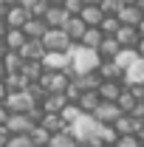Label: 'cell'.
<instances>
[{"mask_svg": "<svg viewBox=\"0 0 144 147\" xmlns=\"http://www.w3.org/2000/svg\"><path fill=\"white\" fill-rule=\"evenodd\" d=\"M99 65H102L99 51L85 48V45H73V48H71V76L93 74V71H99Z\"/></svg>", "mask_w": 144, "mask_h": 147, "instance_id": "1", "label": "cell"}, {"mask_svg": "<svg viewBox=\"0 0 144 147\" xmlns=\"http://www.w3.org/2000/svg\"><path fill=\"white\" fill-rule=\"evenodd\" d=\"M37 85L45 91V96H48V93H65V91H68V85H71V74L45 71V74H42V79H40Z\"/></svg>", "mask_w": 144, "mask_h": 147, "instance_id": "2", "label": "cell"}, {"mask_svg": "<svg viewBox=\"0 0 144 147\" xmlns=\"http://www.w3.org/2000/svg\"><path fill=\"white\" fill-rule=\"evenodd\" d=\"M6 110L9 113H28L31 108H37V102L31 99V93H28V88L26 91H11L9 96H6Z\"/></svg>", "mask_w": 144, "mask_h": 147, "instance_id": "3", "label": "cell"}, {"mask_svg": "<svg viewBox=\"0 0 144 147\" xmlns=\"http://www.w3.org/2000/svg\"><path fill=\"white\" fill-rule=\"evenodd\" d=\"M42 45H45V51H71L73 42L71 37L65 34V28H48L45 37H42Z\"/></svg>", "mask_w": 144, "mask_h": 147, "instance_id": "4", "label": "cell"}, {"mask_svg": "<svg viewBox=\"0 0 144 147\" xmlns=\"http://www.w3.org/2000/svg\"><path fill=\"white\" fill-rule=\"evenodd\" d=\"M37 125L31 122L28 113H9V122H6V130L9 136H28Z\"/></svg>", "mask_w": 144, "mask_h": 147, "instance_id": "5", "label": "cell"}, {"mask_svg": "<svg viewBox=\"0 0 144 147\" xmlns=\"http://www.w3.org/2000/svg\"><path fill=\"white\" fill-rule=\"evenodd\" d=\"M45 71H59V74H71V51H48L42 57Z\"/></svg>", "mask_w": 144, "mask_h": 147, "instance_id": "6", "label": "cell"}, {"mask_svg": "<svg viewBox=\"0 0 144 147\" xmlns=\"http://www.w3.org/2000/svg\"><path fill=\"white\" fill-rule=\"evenodd\" d=\"M122 116H124V113L119 110L116 102H102V105L96 108V113H93V119H96L99 125H116Z\"/></svg>", "mask_w": 144, "mask_h": 147, "instance_id": "7", "label": "cell"}, {"mask_svg": "<svg viewBox=\"0 0 144 147\" xmlns=\"http://www.w3.org/2000/svg\"><path fill=\"white\" fill-rule=\"evenodd\" d=\"M45 54H48V51H45L42 40H26V45L20 48V57H23L26 62H42Z\"/></svg>", "mask_w": 144, "mask_h": 147, "instance_id": "8", "label": "cell"}, {"mask_svg": "<svg viewBox=\"0 0 144 147\" xmlns=\"http://www.w3.org/2000/svg\"><path fill=\"white\" fill-rule=\"evenodd\" d=\"M40 127H45L51 136H59V133H68V122L62 119V113H45L42 116V122H40Z\"/></svg>", "mask_w": 144, "mask_h": 147, "instance_id": "9", "label": "cell"}, {"mask_svg": "<svg viewBox=\"0 0 144 147\" xmlns=\"http://www.w3.org/2000/svg\"><path fill=\"white\" fill-rule=\"evenodd\" d=\"M71 82H73L82 93H93V91H99L102 76H99V71H93V74H82V76H71Z\"/></svg>", "mask_w": 144, "mask_h": 147, "instance_id": "10", "label": "cell"}, {"mask_svg": "<svg viewBox=\"0 0 144 147\" xmlns=\"http://www.w3.org/2000/svg\"><path fill=\"white\" fill-rule=\"evenodd\" d=\"M99 76H102V82H122V85H124V71H122L113 59H102Z\"/></svg>", "mask_w": 144, "mask_h": 147, "instance_id": "11", "label": "cell"}, {"mask_svg": "<svg viewBox=\"0 0 144 147\" xmlns=\"http://www.w3.org/2000/svg\"><path fill=\"white\" fill-rule=\"evenodd\" d=\"M42 20H45L48 28H65V23L71 20V14H68L62 6H51V9L45 11V17H42Z\"/></svg>", "mask_w": 144, "mask_h": 147, "instance_id": "12", "label": "cell"}, {"mask_svg": "<svg viewBox=\"0 0 144 147\" xmlns=\"http://www.w3.org/2000/svg\"><path fill=\"white\" fill-rule=\"evenodd\" d=\"M144 88V59H139L136 65H130L124 71V88Z\"/></svg>", "mask_w": 144, "mask_h": 147, "instance_id": "13", "label": "cell"}, {"mask_svg": "<svg viewBox=\"0 0 144 147\" xmlns=\"http://www.w3.org/2000/svg\"><path fill=\"white\" fill-rule=\"evenodd\" d=\"M40 108L45 110V113H62V110L68 108V99H65V93H48L40 102Z\"/></svg>", "mask_w": 144, "mask_h": 147, "instance_id": "14", "label": "cell"}, {"mask_svg": "<svg viewBox=\"0 0 144 147\" xmlns=\"http://www.w3.org/2000/svg\"><path fill=\"white\" fill-rule=\"evenodd\" d=\"M28 9H23V6H14V9H9V14H6V26L9 28H20L23 31V26L28 23Z\"/></svg>", "mask_w": 144, "mask_h": 147, "instance_id": "15", "label": "cell"}, {"mask_svg": "<svg viewBox=\"0 0 144 147\" xmlns=\"http://www.w3.org/2000/svg\"><path fill=\"white\" fill-rule=\"evenodd\" d=\"M122 91H124V85H122V82H102L96 93H99V99H102V102H119Z\"/></svg>", "mask_w": 144, "mask_h": 147, "instance_id": "16", "label": "cell"}, {"mask_svg": "<svg viewBox=\"0 0 144 147\" xmlns=\"http://www.w3.org/2000/svg\"><path fill=\"white\" fill-rule=\"evenodd\" d=\"M85 31H88V26L82 23V17H71L68 23H65V34L71 37V42H73V45H79V42H82Z\"/></svg>", "mask_w": 144, "mask_h": 147, "instance_id": "17", "label": "cell"}, {"mask_svg": "<svg viewBox=\"0 0 144 147\" xmlns=\"http://www.w3.org/2000/svg\"><path fill=\"white\" fill-rule=\"evenodd\" d=\"M116 40H119L122 48H136V42L141 40V34H139V28H133V26H122L119 34H116Z\"/></svg>", "mask_w": 144, "mask_h": 147, "instance_id": "18", "label": "cell"}, {"mask_svg": "<svg viewBox=\"0 0 144 147\" xmlns=\"http://www.w3.org/2000/svg\"><path fill=\"white\" fill-rule=\"evenodd\" d=\"M42 74H45V65H42V62H26L23 71H20V76H23L28 85H37V82L42 79Z\"/></svg>", "mask_w": 144, "mask_h": 147, "instance_id": "19", "label": "cell"}, {"mask_svg": "<svg viewBox=\"0 0 144 147\" xmlns=\"http://www.w3.org/2000/svg\"><path fill=\"white\" fill-rule=\"evenodd\" d=\"M48 31V26H45V20H37V17H28V23L23 26V34L28 37V40H42Z\"/></svg>", "mask_w": 144, "mask_h": 147, "instance_id": "20", "label": "cell"}, {"mask_svg": "<svg viewBox=\"0 0 144 147\" xmlns=\"http://www.w3.org/2000/svg\"><path fill=\"white\" fill-rule=\"evenodd\" d=\"M79 17H82V23H85L88 28H99V26H102V20H105V14H102V9H99V6H85Z\"/></svg>", "mask_w": 144, "mask_h": 147, "instance_id": "21", "label": "cell"}, {"mask_svg": "<svg viewBox=\"0 0 144 147\" xmlns=\"http://www.w3.org/2000/svg\"><path fill=\"white\" fill-rule=\"evenodd\" d=\"M141 11H139V6H122V11H119V23L122 26H133V28H139V23H141Z\"/></svg>", "mask_w": 144, "mask_h": 147, "instance_id": "22", "label": "cell"}, {"mask_svg": "<svg viewBox=\"0 0 144 147\" xmlns=\"http://www.w3.org/2000/svg\"><path fill=\"white\" fill-rule=\"evenodd\" d=\"M99 105H102V99H99V93H96V91H93V93H82V99L76 102V108L82 110L85 116H93Z\"/></svg>", "mask_w": 144, "mask_h": 147, "instance_id": "23", "label": "cell"}, {"mask_svg": "<svg viewBox=\"0 0 144 147\" xmlns=\"http://www.w3.org/2000/svg\"><path fill=\"white\" fill-rule=\"evenodd\" d=\"M119 51H122V45H119L116 37H105L102 45H99V57H102V59H116Z\"/></svg>", "mask_w": 144, "mask_h": 147, "instance_id": "24", "label": "cell"}, {"mask_svg": "<svg viewBox=\"0 0 144 147\" xmlns=\"http://www.w3.org/2000/svg\"><path fill=\"white\" fill-rule=\"evenodd\" d=\"M26 40H28V37L23 34L20 28H9V34H6L3 42H6V48H9V51H20V48L26 45Z\"/></svg>", "mask_w": 144, "mask_h": 147, "instance_id": "25", "label": "cell"}, {"mask_svg": "<svg viewBox=\"0 0 144 147\" xmlns=\"http://www.w3.org/2000/svg\"><path fill=\"white\" fill-rule=\"evenodd\" d=\"M113 62H116L122 71H127L130 65H136V62H139V54H136V48H122V51L116 54V59H113Z\"/></svg>", "mask_w": 144, "mask_h": 147, "instance_id": "26", "label": "cell"}, {"mask_svg": "<svg viewBox=\"0 0 144 147\" xmlns=\"http://www.w3.org/2000/svg\"><path fill=\"white\" fill-rule=\"evenodd\" d=\"M116 105H119V110H122V113H133V110L139 108L141 102H139V99L133 96V91H130V88H124V91H122V96H119V102H116Z\"/></svg>", "mask_w": 144, "mask_h": 147, "instance_id": "27", "label": "cell"}, {"mask_svg": "<svg viewBox=\"0 0 144 147\" xmlns=\"http://www.w3.org/2000/svg\"><path fill=\"white\" fill-rule=\"evenodd\" d=\"M102 40H105V34H102V28H88L79 45H85V48H93V51H99V45H102Z\"/></svg>", "mask_w": 144, "mask_h": 147, "instance_id": "28", "label": "cell"}, {"mask_svg": "<svg viewBox=\"0 0 144 147\" xmlns=\"http://www.w3.org/2000/svg\"><path fill=\"white\" fill-rule=\"evenodd\" d=\"M28 139H31V144H34V147H48L54 136H51V133H48L45 127H40V125H37V127L28 133Z\"/></svg>", "mask_w": 144, "mask_h": 147, "instance_id": "29", "label": "cell"}, {"mask_svg": "<svg viewBox=\"0 0 144 147\" xmlns=\"http://www.w3.org/2000/svg\"><path fill=\"white\" fill-rule=\"evenodd\" d=\"M3 65H6V71H9V74H20V71H23V65H26V59L20 57V51H9L6 59H3Z\"/></svg>", "mask_w": 144, "mask_h": 147, "instance_id": "30", "label": "cell"}, {"mask_svg": "<svg viewBox=\"0 0 144 147\" xmlns=\"http://www.w3.org/2000/svg\"><path fill=\"white\" fill-rule=\"evenodd\" d=\"M99 142L108 147V144H116L119 142V133H116V127L113 125H102V130H99Z\"/></svg>", "mask_w": 144, "mask_h": 147, "instance_id": "31", "label": "cell"}, {"mask_svg": "<svg viewBox=\"0 0 144 147\" xmlns=\"http://www.w3.org/2000/svg\"><path fill=\"white\" fill-rule=\"evenodd\" d=\"M99 28H102V34H105V37H116V34H119V28H122V23H119V17H105Z\"/></svg>", "mask_w": 144, "mask_h": 147, "instance_id": "32", "label": "cell"}, {"mask_svg": "<svg viewBox=\"0 0 144 147\" xmlns=\"http://www.w3.org/2000/svg\"><path fill=\"white\" fill-rule=\"evenodd\" d=\"M99 9H102L105 17H119V11H122V0H102Z\"/></svg>", "mask_w": 144, "mask_h": 147, "instance_id": "33", "label": "cell"}, {"mask_svg": "<svg viewBox=\"0 0 144 147\" xmlns=\"http://www.w3.org/2000/svg\"><path fill=\"white\" fill-rule=\"evenodd\" d=\"M82 116H85V113H82V110L76 108V105H68V108L62 110V119L68 122V127H73V125H76V122H79Z\"/></svg>", "mask_w": 144, "mask_h": 147, "instance_id": "34", "label": "cell"}, {"mask_svg": "<svg viewBox=\"0 0 144 147\" xmlns=\"http://www.w3.org/2000/svg\"><path fill=\"white\" fill-rule=\"evenodd\" d=\"M48 147H79V144L73 142L71 133H59V136H54V139H51V144H48Z\"/></svg>", "mask_w": 144, "mask_h": 147, "instance_id": "35", "label": "cell"}, {"mask_svg": "<svg viewBox=\"0 0 144 147\" xmlns=\"http://www.w3.org/2000/svg\"><path fill=\"white\" fill-rule=\"evenodd\" d=\"M62 9H65L71 17H79V14H82V9H85V3H82V0H65V3H62Z\"/></svg>", "mask_w": 144, "mask_h": 147, "instance_id": "36", "label": "cell"}, {"mask_svg": "<svg viewBox=\"0 0 144 147\" xmlns=\"http://www.w3.org/2000/svg\"><path fill=\"white\" fill-rule=\"evenodd\" d=\"M6 147H34V144H31V139H28V136H9Z\"/></svg>", "mask_w": 144, "mask_h": 147, "instance_id": "37", "label": "cell"}, {"mask_svg": "<svg viewBox=\"0 0 144 147\" xmlns=\"http://www.w3.org/2000/svg\"><path fill=\"white\" fill-rule=\"evenodd\" d=\"M65 99H68V105H76V102L82 99V91L71 82V85H68V91H65Z\"/></svg>", "mask_w": 144, "mask_h": 147, "instance_id": "38", "label": "cell"}, {"mask_svg": "<svg viewBox=\"0 0 144 147\" xmlns=\"http://www.w3.org/2000/svg\"><path fill=\"white\" fill-rule=\"evenodd\" d=\"M116 147H141V142H139V136H119Z\"/></svg>", "mask_w": 144, "mask_h": 147, "instance_id": "39", "label": "cell"}, {"mask_svg": "<svg viewBox=\"0 0 144 147\" xmlns=\"http://www.w3.org/2000/svg\"><path fill=\"white\" fill-rule=\"evenodd\" d=\"M130 116H133L136 122H141V125H144V102H141V105H139V108H136V110H133Z\"/></svg>", "mask_w": 144, "mask_h": 147, "instance_id": "40", "label": "cell"}, {"mask_svg": "<svg viewBox=\"0 0 144 147\" xmlns=\"http://www.w3.org/2000/svg\"><path fill=\"white\" fill-rule=\"evenodd\" d=\"M6 122H9V110L6 105H0V127H6Z\"/></svg>", "mask_w": 144, "mask_h": 147, "instance_id": "41", "label": "cell"}, {"mask_svg": "<svg viewBox=\"0 0 144 147\" xmlns=\"http://www.w3.org/2000/svg\"><path fill=\"white\" fill-rule=\"evenodd\" d=\"M9 9H11V6H9L6 0H0V20H6V14H9Z\"/></svg>", "mask_w": 144, "mask_h": 147, "instance_id": "42", "label": "cell"}, {"mask_svg": "<svg viewBox=\"0 0 144 147\" xmlns=\"http://www.w3.org/2000/svg\"><path fill=\"white\" fill-rule=\"evenodd\" d=\"M136 54H139V59H144V37L136 42Z\"/></svg>", "mask_w": 144, "mask_h": 147, "instance_id": "43", "label": "cell"}, {"mask_svg": "<svg viewBox=\"0 0 144 147\" xmlns=\"http://www.w3.org/2000/svg\"><path fill=\"white\" fill-rule=\"evenodd\" d=\"M6 34H9V26H6V20H0V42L6 40Z\"/></svg>", "mask_w": 144, "mask_h": 147, "instance_id": "44", "label": "cell"}, {"mask_svg": "<svg viewBox=\"0 0 144 147\" xmlns=\"http://www.w3.org/2000/svg\"><path fill=\"white\" fill-rule=\"evenodd\" d=\"M6 96H9V88H6V82H0V105L6 102Z\"/></svg>", "mask_w": 144, "mask_h": 147, "instance_id": "45", "label": "cell"}, {"mask_svg": "<svg viewBox=\"0 0 144 147\" xmlns=\"http://www.w3.org/2000/svg\"><path fill=\"white\" fill-rule=\"evenodd\" d=\"M37 3H40V0H17V6H23V9H31Z\"/></svg>", "mask_w": 144, "mask_h": 147, "instance_id": "46", "label": "cell"}, {"mask_svg": "<svg viewBox=\"0 0 144 147\" xmlns=\"http://www.w3.org/2000/svg\"><path fill=\"white\" fill-rule=\"evenodd\" d=\"M6 142H9V130L0 127V147H6Z\"/></svg>", "mask_w": 144, "mask_h": 147, "instance_id": "47", "label": "cell"}, {"mask_svg": "<svg viewBox=\"0 0 144 147\" xmlns=\"http://www.w3.org/2000/svg\"><path fill=\"white\" fill-rule=\"evenodd\" d=\"M6 54H9V48H6V42H0V62L6 59Z\"/></svg>", "mask_w": 144, "mask_h": 147, "instance_id": "48", "label": "cell"}, {"mask_svg": "<svg viewBox=\"0 0 144 147\" xmlns=\"http://www.w3.org/2000/svg\"><path fill=\"white\" fill-rule=\"evenodd\" d=\"M6 76H9V71H6V65L0 62V82H6Z\"/></svg>", "mask_w": 144, "mask_h": 147, "instance_id": "49", "label": "cell"}, {"mask_svg": "<svg viewBox=\"0 0 144 147\" xmlns=\"http://www.w3.org/2000/svg\"><path fill=\"white\" fill-rule=\"evenodd\" d=\"M139 0H122V6H136Z\"/></svg>", "mask_w": 144, "mask_h": 147, "instance_id": "50", "label": "cell"}, {"mask_svg": "<svg viewBox=\"0 0 144 147\" xmlns=\"http://www.w3.org/2000/svg\"><path fill=\"white\" fill-rule=\"evenodd\" d=\"M139 34L144 37V17H141V23H139Z\"/></svg>", "mask_w": 144, "mask_h": 147, "instance_id": "51", "label": "cell"}, {"mask_svg": "<svg viewBox=\"0 0 144 147\" xmlns=\"http://www.w3.org/2000/svg\"><path fill=\"white\" fill-rule=\"evenodd\" d=\"M48 3H51V6H62L65 0H48Z\"/></svg>", "mask_w": 144, "mask_h": 147, "instance_id": "52", "label": "cell"}, {"mask_svg": "<svg viewBox=\"0 0 144 147\" xmlns=\"http://www.w3.org/2000/svg\"><path fill=\"white\" fill-rule=\"evenodd\" d=\"M136 6H139V11H141V14H144V0H139V3H136Z\"/></svg>", "mask_w": 144, "mask_h": 147, "instance_id": "53", "label": "cell"}, {"mask_svg": "<svg viewBox=\"0 0 144 147\" xmlns=\"http://www.w3.org/2000/svg\"><path fill=\"white\" fill-rule=\"evenodd\" d=\"M108 147H116V144H108Z\"/></svg>", "mask_w": 144, "mask_h": 147, "instance_id": "54", "label": "cell"}, {"mask_svg": "<svg viewBox=\"0 0 144 147\" xmlns=\"http://www.w3.org/2000/svg\"><path fill=\"white\" fill-rule=\"evenodd\" d=\"M79 147H85V144H79Z\"/></svg>", "mask_w": 144, "mask_h": 147, "instance_id": "55", "label": "cell"}]
</instances>
